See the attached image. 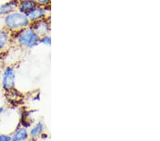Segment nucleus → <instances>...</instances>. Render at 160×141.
I'll use <instances>...</instances> for the list:
<instances>
[{
  "label": "nucleus",
  "instance_id": "nucleus-1",
  "mask_svg": "<svg viewBox=\"0 0 160 141\" xmlns=\"http://www.w3.org/2000/svg\"><path fill=\"white\" fill-rule=\"evenodd\" d=\"M12 38L13 46L24 50L33 49L39 45L40 37L31 26L13 33Z\"/></svg>",
  "mask_w": 160,
  "mask_h": 141
},
{
  "label": "nucleus",
  "instance_id": "nucleus-2",
  "mask_svg": "<svg viewBox=\"0 0 160 141\" xmlns=\"http://www.w3.org/2000/svg\"><path fill=\"white\" fill-rule=\"evenodd\" d=\"M30 25L31 22L27 15L18 10L2 18V27L11 34L29 27Z\"/></svg>",
  "mask_w": 160,
  "mask_h": 141
},
{
  "label": "nucleus",
  "instance_id": "nucleus-3",
  "mask_svg": "<svg viewBox=\"0 0 160 141\" xmlns=\"http://www.w3.org/2000/svg\"><path fill=\"white\" fill-rule=\"evenodd\" d=\"M17 70L14 66H3L0 74V88L4 93H8L16 90Z\"/></svg>",
  "mask_w": 160,
  "mask_h": 141
},
{
  "label": "nucleus",
  "instance_id": "nucleus-4",
  "mask_svg": "<svg viewBox=\"0 0 160 141\" xmlns=\"http://www.w3.org/2000/svg\"><path fill=\"white\" fill-rule=\"evenodd\" d=\"M51 7L49 6L41 7L37 6L27 14L28 19H29L31 24L38 22L41 19L51 17Z\"/></svg>",
  "mask_w": 160,
  "mask_h": 141
},
{
  "label": "nucleus",
  "instance_id": "nucleus-5",
  "mask_svg": "<svg viewBox=\"0 0 160 141\" xmlns=\"http://www.w3.org/2000/svg\"><path fill=\"white\" fill-rule=\"evenodd\" d=\"M30 26L32 27V29L37 33V34L39 36V37L46 34H51V17L46 18V19H41L38 22L32 23Z\"/></svg>",
  "mask_w": 160,
  "mask_h": 141
},
{
  "label": "nucleus",
  "instance_id": "nucleus-6",
  "mask_svg": "<svg viewBox=\"0 0 160 141\" xmlns=\"http://www.w3.org/2000/svg\"><path fill=\"white\" fill-rule=\"evenodd\" d=\"M12 46V34L0 27V54L10 49Z\"/></svg>",
  "mask_w": 160,
  "mask_h": 141
},
{
  "label": "nucleus",
  "instance_id": "nucleus-7",
  "mask_svg": "<svg viewBox=\"0 0 160 141\" xmlns=\"http://www.w3.org/2000/svg\"><path fill=\"white\" fill-rule=\"evenodd\" d=\"M18 0H9L0 6V19L17 10Z\"/></svg>",
  "mask_w": 160,
  "mask_h": 141
},
{
  "label": "nucleus",
  "instance_id": "nucleus-8",
  "mask_svg": "<svg viewBox=\"0 0 160 141\" xmlns=\"http://www.w3.org/2000/svg\"><path fill=\"white\" fill-rule=\"evenodd\" d=\"M37 6L38 5L36 0H18L17 10L27 15Z\"/></svg>",
  "mask_w": 160,
  "mask_h": 141
},
{
  "label": "nucleus",
  "instance_id": "nucleus-9",
  "mask_svg": "<svg viewBox=\"0 0 160 141\" xmlns=\"http://www.w3.org/2000/svg\"><path fill=\"white\" fill-rule=\"evenodd\" d=\"M11 137L12 141H26L29 138V130L27 128L21 125L12 133Z\"/></svg>",
  "mask_w": 160,
  "mask_h": 141
},
{
  "label": "nucleus",
  "instance_id": "nucleus-10",
  "mask_svg": "<svg viewBox=\"0 0 160 141\" xmlns=\"http://www.w3.org/2000/svg\"><path fill=\"white\" fill-rule=\"evenodd\" d=\"M43 130H44V125L43 123L40 121L37 122V123L31 127L29 130V138L32 139H37L41 136L43 132Z\"/></svg>",
  "mask_w": 160,
  "mask_h": 141
},
{
  "label": "nucleus",
  "instance_id": "nucleus-11",
  "mask_svg": "<svg viewBox=\"0 0 160 141\" xmlns=\"http://www.w3.org/2000/svg\"><path fill=\"white\" fill-rule=\"evenodd\" d=\"M39 44L44 47H50L51 45V34H46L40 37Z\"/></svg>",
  "mask_w": 160,
  "mask_h": 141
},
{
  "label": "nucleus",
  "instance_id": "nucleus-12",
  "mask_svg": "<svg viewBox=\"0 0 160 141\" xmlns=\"http://www.w3.org/2000/svg\"><path fill=\"white\" fill-rule=\"evenodd\" d=\"M38 6L46 7L49 6L51 4V0H36Z\"/></svg>",
  "mask_w": 160,
  "mask_h": 141
},
{
  "label": "nucleus",
  "instance_id": "nucleus-13",
  "mask_svg": "<svg viewBox=\"0 0 160 141\" xmlns=\"http://www.w3.org/2000/svg\"><path fill=\"white\" fill-rule=\"evenodd\" d=\"M0 141H12L11 135L6 133H0Z\"/></svg>",
  "mask_w": 160,
  "mask_h": 141
},
{
  "label": "nucleus",
  "instance_id": "nucleus-14",
  "mask_svg": "<svg viewBox=\"0 0 160 141\" xmlns=\"http://www.w3.org/2000/svg\"><path fill=\"white\" fill-rule=\"evenodd\" d=\"M5 111V108L3 106H0V118Z\"/></svg>",
  "mask_w": 160,
  "mask_h": 141
},
{
  "label": "nucleus",
  "instance_id": "nucleus-15",
  "mask_svg": "<svg viewBox=\"0 0 160 141\" xmlns=\"http://www.w3.org/2000/svg\"><path fill=\"white\" fill-rule=\"evenodd\" d=\"M2 68H3V66H2V63H0V74H1L2 72Z\"/></svg>",
  "mask_w": 160,
  "mask_h": 141
},
{
  "label": "nucleus",
  "instance_id": "nucleus-16",
  "mask_svg": "<svg viewBox=\"0 0 160 141\" xmlns=\"http://www.w3.org/2000/svg\"><path fill=\"white\" fill-rule=\"evenodd\" d=\"M0 63H1V61H0Z\"/></svg>",
  "mask_w": 160,
  "mask_h": 141
}]
</instances>
